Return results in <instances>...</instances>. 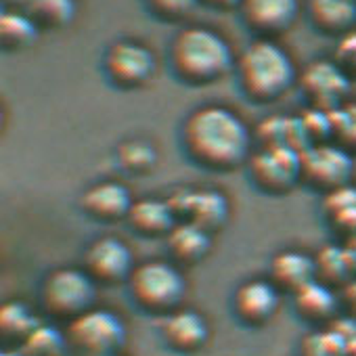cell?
Returning <instances> with one entry per match:
<instances>
[{
    "mask_svg": "<svg viewBox=\"0 0 356 356\" xmlns=\"http://www.w3.org/2000/svg\"><path fill=\"white\" fill-rule=\"evenodd\" d=\"M350 343L331 327L302 339V356H348Z\"/></svg>",
    "mask_w": 356,
    "mask_h": 356,
    "instance_id": "obj_26",
    "label": "cell"
},
{
    "mask_svg": "<svg viewBox=\"0 0 356 356\" xmlns=\"http://www.w3.org/2000/svg\"><path fill=\"white\" fill-rule=\"evenodd\" d=\"M302 92L310 101V107L335 109L343 105V99L350 90L352 78L335 61H312L298 78Z\"/></svg>",
    "mask_w": 356,
    "mask_h": 356,
    "instance_id": "obj_12",
    "label": "cell"
},
{
    "mask_svg": "<svg viewBox=\"0 0 356 356\" xmlns=\"http://www.w3.org/2000/svg\"><path fill=\"white\" fill-rule=\"evenodd\" d=\"M168 204L176 220H187L214 233L229 220V200L218 189H176Z\"/></svg>",
    "mask_w": 356,
    "mask_h": 356,
    "instance_id": "obj_10",
    "label": "cell"
},
{
    "mask_svg": "<svg viewBox=\"0 0 356 356\" xmlns=\"http://www.w3.org/2000/svg\"><path fill=\"white\" fill-rule=\"evenodd\" d=\"M352 172V153L335 140L314 143L302 151V181L323 195L350 185Z\"/></svg>",
    "mask_w": 356,
    "mask_h": 356,
    "instance_id": "obj_6",
    "label": "cell"
},
{
    "mask_svg": "<svg viewBox=\"0 0 356 356\" xmlns=\"http://www.w3.org/2000/svg\"><path fill=\"white\" fill-rule=\"evenodd\" d=\"M308 15L321 32L343 36L356 28V0H310Z\"/></svg>",
    "mask_w": 356,
    "mask_h": 356,
    "instance_id": "obj_20",
    "label": "cell"
},
{
    "mask_svg": "<svg viewBox=\"0 0 356 356\" xmlns=\"http://www.w3.org/2000/svg\"><path fill=\"white\" fill-rule=\"evenodd\" d=\"M118 163L122 165V170H126L130 174L145 176L155 168L157 151L151 143L132 138L118 147Z\"/></svg>",
    "mask_w": 356,
    "mask_h": 356,
    "instance_id": "obj_24",
    "label": "cell"
},
{
    "mask_svg": "<svg viewBox=\"0 0 356 356\" xmlns=\"http://www.w3.org/2000/svg\"><path fill=\"white\" fill-rule=\"evenodd\" d=\"M97 283L84 268H55L47 275L40 291L42 306L57 318H76L95 302Z\"/></svg>",
    "mask_w": 356,
    "mask_h": 356,
    "instance_id": "obj_5",
    "label": "cell"
},
{
    "mask_svg": "<svg viewBox=\"0 0 356 356\" xmlns=\"http://www.w3.org/2000/svg\"><path fill=\"white\" fill-rule=\"evenodd\" d=\"M254 134L239 113L225 105H204L183 124V147L202 168L229 172L250 161Z\"/></svg>",
    "mask_w": 356,
    "mask_h": 356,
    "instance_id": "obj_1",
    "label": "cell"
},
{
    "mask_svg": "<svg viewBox=\"0 0 356 356\" xmlns=\"http://www.w3.org/2000/svg\"><path fill=\"white\" fill-rule=\"evenodd\" d=\"M38 327V318L22 302H7L0 308V331L5 337L24 339Z\"/></svg>",
    "mask_w": 356,
    "mask_h": 356,
    "instance_id": "obj_25",
    "label": "cell"
},
{
    "mask_svg": "<svg viewBox=\"0 0 356 356\" xmlns=\"http://www.w3.org/2000/svg\"><path fill=\"white\" fill-rule=\"evenodd\" d=\"M63 346L65 339L59 333V329L42 323H38V327L22 343V348L32 356H57L63 350Z\"/></svg>",
    "mask_w": 356,
    "mask_h": 356,
    "instance_id": "obj_29",
    "label": "cell"
},
{
    "mask_svg": "<svg viewBox=\"0 0 356 356\" xmlns=\"http://www.w3.org/2000/svg\"><path fill=\"white\" fill-rule=\"evenodd\" d=\"M248 165L252 183L268 195L289 193L302 181V153L289 147L260 149Z\"/></svg>",
    "mask_w": 356,
    "mask_h": 356,
    "instance_id": "obj_8",
    "label": "cell"
},
{
    "mask_svg": "<svg viewBox=\"0 0 356 356\" xmlns=\"http://www.w3.org/2000/svg\"><path fill=\"white\" fill-rule=\"evenodd\" d=\"M331 138L348 149L350 153L356 151V103H343L331 109Z\"/></svg>",
    "mask_w": 356,
    "mask_h": 356,
    "instance_id": "obj_28",
    "label": "cell"
},
{
    "mask_svg": "<svg viewBox=\"0 0 356 356\" xmlns=\"http://www.w3.org/2000/svg\"><path fill=\"white\" fill-rule=\"evenodd\" d=\"M38 38V24L32 15L19 11H5L0 17V40L7 51H22L34 44Z\"/></svg>",
    "mask_w": 356,
    "mask_h": 356,
    "instance_id": "obj_23",
    "label": "cell"
},
{
    "mask_svg": "<svg viewBox=\"0 0 356 356\" xmlns=\"http://www.w3.org/2000/svg\"><path fill=\"white\" fill-rule=\"evenodd\" d=\"M103 70L111 84L118 88L130 90L147 84L155 74V57L153 53L134 40H118L113 42L105 57H103Z\"/></svg>",
    "mask_w": 356,
    "mask_h": 356,
    "instance_id": "obj_9",
    "label": "cell"
},
{
    "mask_svg": "<svg viewBox=\"0 0 356 356\" xmlns=\"http://www.w3.org/2000/svg\"><path fill=\"white\" fill-rule=\"evenodd\" d=\"M109 356H111V354H109Z\"/></svg>",
    "mask_w": 356,
    "mask_h": 356,
    "instance_id": "obj_37",
    "label": "cell"
},
{
    "mask_svg": "<svg viewBox=\"0 0 356 356\" xmlns=\"http://www.w3.org/2000/svg\"><path fill=\"white\" fill-rule=\"evenodd\" d=\"M348 356H356V341L350 346V350H348Z\"/></svg>",
    "mask_w": 356,
    "mask_h": 356,
    "instance_id": "obj_36",
    "label": "cell"
},
{
    "mask_svg": "<svg viewBox=\"0 0 356 356\" xmlns=\"http://www.w3.org/2000/svg\"><path fill=\"white\" fill-rule=\"evenodd\" d=\"M333 61L350 76L356 78V28L339 36Z\"/></svg>",
    "mask_w": 356,
    "mask_h": 356,
    "instance_id": "obj_31",
    "label": "cell"
},
{
    "mask_svg": "<svg viewBox=\"0 0 356 356\" xmlns=\"http://www.w3.org/2000/svg\"><path fill=\"white\" fill-rule=\"evenodd\" d=\"M168 252L170 256L187 266H193L202 262L210 250H212V233L204 231L202 227L187 222V220H178L174 229L165 237Z\"/></svg>",
    "mask_w": 356,
    "mask_h": 356,
    "instance_id": "obj_17",
    "label": "cell"
},
{
    "mask_svg": "<svg viewBox=\"0 0 356 356\" xmlns=\"http://www.w3.org/2000/svg\"><path fill=\"white\" fill-rule=\"evenodd\" d=\"M67 339L90 356H109L126 339L124 323L105 308H88L67 325Z\"/></svg>",
    "mask_w": 356,
    "mask_h": 356,
    "instance_id": "obj_7",
    "label": "cell"
},
{
    "mask_svg": "<svg viewBox=\"0 0 356 356\" xmlns=\"http://www.w3.org/2000/svg\"><path fill=\"white\" fill-rule=\"evenodd\" d=\"M132 204H134V200H132L128 187L122 183H115V181L95 183L80 197L82 212L101 222H115L122 218L126 220Z\"/></svg>",
    "mask_w": 356,
    "mask_h": 356,
    "instance_id": "obj_13",
    "label": "cell"
},
{
    "mask_svg": "<svg viewBox=\"0 0 356 356\" xmlns=\"http://www.w3.org/2000/svg\"><path fill=\"white\" fill-rule=\"evenodd\" d=\"M241 90L256 103H273L283 97L298 74L291 57L270 38L254 40L235 63Z\"/></svg>",
    "mask_w": 356,
    "mask_h": 356,
    "instance_id": "obj_3",
    "label": "cell"
},
{
    "mask_svg": "<svg viewBox=\"0 0 356 356\" xmlns=\"http://www.w3.org/2000/svg\"><path fill=\"white\" fill-rule=\"evenodd\" d=\"M170 63L174 74L187 84H212L235 67V55L229 42L210 28H185L170 44Z\"/></svg>",
    "mask_w": 356,
    "mask_h": 356,
    "instance_id": "obj_2",
    "label": "cell"
},
{
    "mask_svg": "<svg viewBox=\"0 0 356 356\" xmlns=\"http://www.w3.org/2000/svg\"><path fill=\"white\" fill-rule=\"evenodd\" d=\"M30 15L36 24L61 28L74 17V0H30Z\"/></svg>",
    "mask_w": 356,
    "mask_h": 356,
    "instance_id": "obj_27",
    "label": "cell"
},
{
    "mask_svg": "<svg viewBox=\"0 0 356 356\" xmlns=\"http://www.w3.org/2000/svg\"><path fill=\"white\" fill-rule=\"evenodd\" d=\"M235 314L248 325H264L279 308V287L270 279H250L233 296Z\"/></svg>",
    "mask_w": 356,
    "mask_h": 356,
    "instance_id": "obj_14",
    "label": "cell"
},
{
    "mask_svg": "<svg viewBox=\"0 0 356 356\" xmlns=\"http://www.w3.org/2000/svg\"><path fill=\"white\" fill-rule=\"evenodd\" d=\"M239 11L254 32L273 36L291 28L300 13V3L298 0H243Z\"/></svg>",
    "mask_w": 356,
    "mask_h": 356,
    "instance_id": "obj_15",
    "label": "cell"
},
{
    "mask_svg": "<svg viewBox=\"0 0 356 356\" xmlns=\"http://www.w3.org/2000/svg\"><path fill=\"white\" fill-rule=\"evenodd\" d=\"M3 356H32V354H28L24 348H19V350H9V352H3Z\"/></svg>",
    "mask_w": 356,
    "mask_h": 356,
    "instance_id": "obj_35",
    "label": "cell"
},
{
    "mask_svg": "<svg viewBox=\"0 0 356 356\" xmlns=\"http://www.w3.org/2000/svg\"><path fill=\"white\" fill-rule=\"evenodd\" d=\"M126 220L130 229L143 237H168V233L178 222L168 200H155V197L136 200Z\"/></svg>",
    "mask_w": 356,
    "mask_h": 356,
    "instance_id": "obj_19",
    "label": "cell"
},
{
    "mask_svg": "<svg viewBox=\"0 0 356 356\" xmlns=\"http://www.w3.org/2000/svg\"><path fill=\"white\" fill-rule=\"evenodd\" d=\"M302 124L312 140L314 143H325L331 138L333 130H331V111L327 109H318V107H308L302 115Z\"/></svg>",
    "mask_w": 356,
    "mask_h": 356,
    "instance_id": "obj_30",
    "label": "cell"
},
{
    "mask_svg": "<svg viewBox=\"0 0 356 356\" xmlns=\"http://www.w3.org/2000/svg\"><path fill=\"white\" fill-rule=\"evenodd\" d=\"M161 335L168 341V346L183 350V352H193L202 348L208 339V323L206 318L189 308L172 310L163 314L161 318Z\"/></svg>",
    "mask_w": 356,
    "mask_h": 356,
    "instance_id": "obj_16",
    "label": "cell"
},
{
    "mask_svg": "<svg viewBox=\"0 0 356 356\" xmlns=\"http://www.w3.org/2000/svg\"><path fill=\"white\" fill-rule=\"evenodd\" d=\"M134 266L136 264L130 248L111 235L95 239L84 252V270L92 277L95 283L115 285L128 281Z\"/></svg>",
    "mask_w": 356,
    "mask_h": 356,
    "instance_id": "obj_11",
    "label": "cell"
},
{
    "mask_svg": "<svg viewBox=\"0 0 356 356\" xmlns=\"http://www.w3.org/2000/svg\"><path fill=\"white\" fill-rule=\"evenodd\" d=\"M316 279L314 256H308L298 250H283L270 260V281L279 289L296 293L300 287Z\"/></svg>",
    "mask_w": 356,
    "mask_h": 356,
    "instance_id": "obj_18",
    "label": "cell"
},
{
    "mask_svg": "<svg viewBox=\"0 0 356 356\" xmlns=\"http://www.w3.org/2000/svg\"><path fill=\"white\" fill-rule=\"evenodd\" d=\"M147 3L157 17L181 19L197 5V0H147Z\"/></svg>",
    "mask_w": 356,
    "mask_h": 356,
    "instance_id": "obj_32",
    "label": "cell"
},
{
    "mask_svg": "<svg viewBox=\"0 0 356 356\" xmlns=\"http://www.w3.org/2000/svg\"><path fill=\"white\" fill-rule=\"evenodd\" d=\"M128 289L132 300L147 312L168 314L176 310L187 291L185 277L172 262L165 260H149L136 264L130 279Z\"/></svg>",
    "mask_w": 356,
    "mask_h": 356,
    "instance_id": "obj_4",
    "label": "cell"
},
{
    "mask_svg": "<svg viewBox=\"0 0 356 356\" xmlns=\"http://www.w3.org/2000/svg\"><path fill=\"white\" fill-rule=\"evenodd\" d=\"M206 5L214 7V9H222V11H229V9H239L243 0H204Z\"/></svg>",
    "mask_w": 356,
    "mask_h": 356,
    "instance_id": "obj_33",
    "label": "cell"
},
{
    "mask_svg": "<svg viewBox=\"0 0 356 356\" xmlns=\"http://www.w3.org/2000/svg\"><path fill=\"white\" fill-rule=\"evenodd\" d=\"M293 306L302 318L327 321L337 310V296L327 283L314 279L293 293Z\"/></svg>",
    "mask_w": 356,
    "mask_h": 356,
    "instance_id": "obj_22",
    "label": "cell"
},
{
    "mask_svg": "<svg viewBox=\"0 0 356 356\" xmlns=\"http://www.w3.org/2000/svg\"><path fill=\"white\" fill-rule=\"evenodd\" d=\"M343 300L348 302V306H350V308H352V312L356 314V279H352V281L346 285Z\"/></svg>",
    "mask_w": 356,
    "mask_h": 356,
    "instance_id": "obj_34",
    "label": "cell"
},
{
    "mask_svg": "<svg viewBox=\"0 0 356 356\" xmlns=\"http://www.w3.org/2000/svg\"><path fill=\"white\" fill-rule=\"evenodd\" d=\"M323 214L335 233L356 241V187L346 185L323 195Z\"/></svg>",
    "mask_w": 356,
    "mask_h": 356,
    "instance_id": "obj_21",
    "label": "cell"
}]
</instances>
